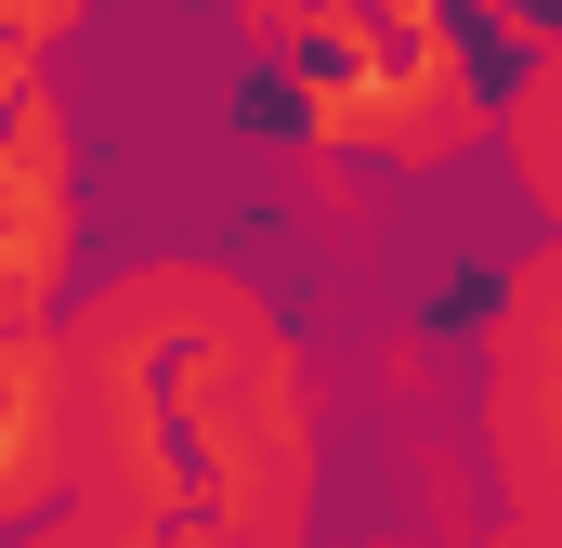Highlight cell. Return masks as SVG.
<instances>
[{"mask_svg":"<svg viewBox=\"0 0 562 548\" xmlns=\"http://www.w3.org/2000/svg\"><path fill=\"white\" fill-rule=\"evenodd\" d=\"M380 392L393 406H431V340H380Z\"/></svg>","mask_w":562,"mask_h":548,"instance_id":"obj_6","label":"cell"},{"mask_svg":"<svg viewBox=\"0 0 562 548\" xmlns=\"http://www.w3.org/2000/svg\"><path fill=\"white\" fill-rule=\"evenodd\" d=\"M79 13H92V0H0V39H13V53L40 66V53H53V39L79 26Z\"/></svg>","mask_w":562,"mask_h":548,"instance_id":"obj_5","label":"cell"},{"mask_svg":"<svg viewBox=\"0 0 562 548\" xmlns=\"http://www.w3.org/2000/svg\"><path fill=\"white\" fill-rule=\"evenodd\" d=\"M484 132L510 144V183H524V209H562V53H524L510 105H484Z\"/></svg>","mask_w":562,"mask_h":548,"instance_id":"obj_2","label":"cell"},{"mask_svg":"<svg viewBox=\"0 0 562 548\" xmlns=\"http://www.w3.org/2000/svg\"><path fill=\"white\" fill-rule=\"evenodd\" d=\"M471 353H484V457H497V483H510V510H562V444H550V392H562V262L550 249H524L510 287H497V313L471 327Z\"/></svg>","mask_w":562,"mask_h":548,"instance_id":"obj_1","label":"cell"},{"mask_svg":"<svg viewBox=\"0 0 562 548\" xmlns=\"http://www.w3.org/2000/svg\"><path fill=\"white\" fill-rule=\"evenodd\" d=\"M26 92H40V66H26V53H13V39H0V118H13V105H26Z\"/></svg>","mask_w":562,"mask_h":548,"instance_id":"obj_7","label":"cell"},{"mask_svg":"<svg viewBox=\"0 0 562 548\" xmlns=\"http://www.w3.org/2000/svg\"><path fill=\"white\" fill-rule=\"evenodd\" d=\"M327 13H340V0H236V39H249V53H301Z\"/></svg>","mask_w":562,"mask_h":548,"instance_id":"obj_3","label":"cell"},{"mask_svg":"<svg viewBox=\"0 0 562 548\" xmlns=\"http://www.w3.org/2000/svg\"><path fill=\"white\" fill-rule=\"evenodd\" d=\"M13 548H157V523H119V510H53L40 536H13Z\"/></svg>","mask_w":562,"mask_h":548,"instance_id":"obj_4","label":"cell"}]
</instances>
